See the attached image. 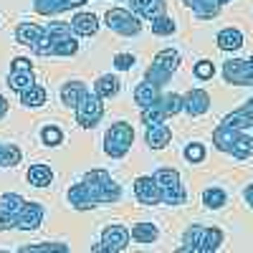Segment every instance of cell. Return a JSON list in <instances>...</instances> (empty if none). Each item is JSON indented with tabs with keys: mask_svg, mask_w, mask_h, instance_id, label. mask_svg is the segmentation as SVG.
I'll list each match as a JSON object with an SVG mask.
<instances>
[{
	"mask_svg": "<svg viewBox=\"0 0 253 253\" xmlns=\"http://www.w3.org/2000/svg\"><path fill=\"white\" fill-rule=\"evenodd\" d=\"M46 89L38 86V84H33L31 89H26L23 94H20V101H23V107H41V104H46Z\"/></svg>",
	"mask_w": 253,
	"mask_h": 253,
	"instance_id": "cell-30",
	"label": "cell"
},
{
	"mask_svg": "<svg viewBox=\"0 0 253 253\" xmlns=\"http://www.w3.org/2000/svg\"><path fill=\"white\" fill-rule=\"evenodd\" d=\"M69 26L76 36H94L99 31V20H96L94 13H76Z\"/></svg>",
	"mask_w": 253,
	"mask_h": 253,
	"instance_id": "cell-23",
	"label": "cell"
},
{
	"mask_svg": "<svg viewBox=\"0 0 253 253\" xmlns=\"http://www.w3.org/2000/svg\"><path fill=\"white\" fill-rule=\"evenodd\" d=\"M248 61H251V63H253V56H251V58H248Z\"/></svg>",
	"mask_w": 253,
	"mask_h": 253,
	"instance_id": "cell-42",
	"label": "cell"
},
{
	"mask_svg": "<svg viewBox=\"0 0 253 253\" xmlns=\"http://www.w3.org/2000/svg\"><path fill=\"white\" fill-rule=\"evenodd\" d=\"M177 66H180V53L175 48H165V51H160L155 56V61L150 63V69H147L144 79L157 84V86H162L165 81L172 79V74H175Z\"/></svg>",
	"mask_w": 253,
	"mask_h": 253,
	"instance_id": "cell-7",
	"label": "cell"
},
{
	"mask_svg": "<svg viewBox=\"0 0 253 253\" xmlns=\"http://www.w3.org/2000/svg\"><path fill=\"white\" fill-rule=\"evenodd\" d=\"M160 94H162V86H157V84H152V81H142L139 86L134 89V101H137V107H150V104H155L157 99H160Z\"/></svg>",
	"mask_w": 253,
	"mask_h": 253,
	"instance_id": "cell-24",
	"label": "cell"
},
{
	"mask_svg": "<svg viewBox=\"0 0 253 253\" xmlns=\"http://www.w3.org/2000/svg\"><path fill=\"white\" fill-rule=\"evenodd\" d=\"M119 198H122V187L104 170H91L81 182L69 187V203L76 210H91L101 203H117Z\"/></svg>",
	"mask_w": 253,
	"mask_h": 253,
	"instance_id": "cell-1",
	"label": "cell"
},
{
	"mask_svg": "<svg viewBox=\"0 0 253 253\" xmlns=\"http://www.w3.org/2000/svg\"><path fill=\"white\" fill-rule=\"evenodd\" d=\"M20 157H23V155H20V150L15 144H3V142H0V167H5V165L15 167L20 162Z\"/></svg>",
	"mask_w": 253,
	"mask_h": 253,
	"instance_id": "cell-31",
	"label": "cell"
},
{
	"mask_svg": "<svg viewBox=\"0 0 253 253\" xmlns=\"http://www.w3.org/2000/svg\"><path fill=\"white\" fill-rule=\"evenodd\" d=\"M51 180H53V172H51L48 165H33L28 170V182L36 185V187H48Z\"/></svg>",
	"mask_w": 253,
	"mask_h": 253,
	"instance_id": "cell-27",
	"label": "cell"
},
{
	"mask_svg": "<svg viewBox=\"0 0 253 253\" xmlns=\"http://www.w3.org/2000/svg\"><path fill=\"white\" fill-rule=\"evenodd\" d=\"M119 91V81H117V76H112V74H107V76H99L96 79V96L99 99H112L114 94Z\"/></svg>",
	"mask_w": 253,
	"mask_h": 253,
	"instance_id": "cell-28",
	"label": "cell"
},
{
	"mask_svg": "<svg viewBox=\"0 0 253 253\" xmlns=\"http://www.w3.org/2000/svg\"><path fill=\"white\" fill-rule=\"evenodd\" d=\"M223 243V230L218 228H205V225H193L185 233V246L180 251L190 253H213Z\"/></svg>",
	"mask_w": 253,
	"mask_h": 253,
	"instance_id": "cell-4",
	"label": "cell"
},
{
	"mask_svg": "<svg viewBox=\"0 0 253 253\" xmlns=\"http://www.w3.org/2000/svg\"><path fill=\"white\" fill-rule=\"evenodd\" d=\"M213 74H215V69H213L210 61H198L195 63V76L198 79H213Z\"/></svg>",
	"mask_w": 253,
	"mask_h": 253,
	"instance_id": "cell-36",
	"label": "cell"
},
{
	"mask_svg": "<svg viewBox=\"0 0 253 253\" xmlns=\"http://www.w3.org/2000/svg\"><path fill=\"white\" fill-rule=\"evenodd\" d=\"M182 101H185L187 114H193V117H200V114H205V112L210 109V96H208V91H203V89L187 91V94L182 96Z\"/></svg>",
	"mask_w": 253,
	"mask_h": 253,
	"instance_id": "cell-20",
	"label": "cell"
},
{
	"mask_svg": "<svg viewBox=\"0 0 253 253\" xmlns=\"http://www.w3.org/2000/svg\"><path fill=\"white\" fill-rule=\"evenodd\" d=\"M20 251L23 253H51V251L63 253V251H69V246L66 243H36V246H23Z\"/></svg>",
	"mask_w": 253,
	"mask_h": 253,
	"instance_id": "cell-34",
	"label": "cell"
},
{
	"mask_svg": "<svg viewBox=\"0 0 253 253\" xmlns=\"http://www.w3.org/2000/svg\"><path fill=\"white\" fill-rule=\"evenodd\" d=\"M185 157L190 160V162H203V157H205V147L203 144H190L187 150H185Z\"/></svg>",
	"mask_w": 253,
	"mask_h": 253,
	"instance_id": "cell-35",
	"label": "cell"
},
{
	"mask_svg": "<svg viewBox=\"0 0 253 253\" xmlns=\"http://www.w3.org/2000/svg\"><path fill=\"white\" fill-rule=\"evenodd\" d=\"M243 46V33L238 28H225L218 33V48L223 51H238Z\"/></svg>",
	"mask_w": 253,
	"mask_h": 253,
	"instance_id": "cell-26",
	"label": "cell"
},
{
	"mask_svg": "<svg viewBox=\"0 0 253 253\" xmlns=\"http://www.w3.org/2000/svg\"><path fill=\"white\" fill-rule=\"evenodd\" d=\"M223 124L233 126V129H243V132L248 129V126H253V99L246 101V104H241L236 112H230V114L223 119Z\"/></svg>",
	"mask_w": 253,
	"mask_h": 253,
	"instance_id": "cell-18",
	"label": "cell"
},
{
	"mask_svg": "<svg viewBox=\"0 0 253 253\" xmlns=\"http://www.w3.org/2000/svg\"><path fill=\"white\" fill-rule=\"evenodd\" d=\"M79 51V43L74 38L71 26L61 23V20H51L46 26V36L36 48L38 56H74Z\"/></svg>",
	"mask_w": 253,
	"mask_h": 253,
	"instance_id": "cell-2",
	"label": "cell"
},
{
	"mask_svg": "<svg viewBox=\"0 0 253 253\" xmlns=\"http://www.w3.org/2000/svg\"><path fill=\"white\" fill-rule=\"evenodd\" d=\"M43 36H46V28L38 26V23H20L15 28V41H18L20 46H31L33 51L41 46Z\"/></svg>",
	"mask_w": 253,
	"mask_h": 253,
	"instance_id": "cell-16",
	"label": "cell"
},
{
	"mask_svg": "<svg viewBox=\"0 0 253 253\" xmlns=\"http://www.w3.org/2000/svg\"><path fill=\"white\" fill-rule=\"evenodd\" d=\"M132 142H134V129L126 122H117V124L109 126L107 137H104V152L114 160H119L129 152Z\"/></svg>",
	"mask_w": 253,
	"mask_h": 253,
	"instance_id": "cell-6",
	"label": "cell"
},
{
	"mask_svg": "<svg viewBox=\"0 0 253 253\" xmlns=\"http://www.w3.org/2000/svg\"><path fill=\"white\" fill-rule=\"evenodd\" d=\"M86 91L89 89H86V84H84V81H66V84H63V89H61V99H63L66 107H74L76 109L79 99L86 94Z\"/></svg>",
	"mask_w": 253,
	"mask_h": 253,
	"instance_id": "cell-25",
	"label": "cell"
},
{
	"mask_svg": "<svg viewBox=\"0 0 253 253\" xmlns=\"http://www.w3.org/2000/svg\"><path fill=\"white\" fill-rule=\"evenodd\" d=\"M129 233H132V238H134L137 243H155L157 236H160L157 228H155L152 223H137Z\"/></svg>",
	"mask_w": 253,
	"mask_h": 253,
	"instance_id": "cell-29",
	"label": "cell"
},
{
	"mask_svg": "<svg viewBox=\"0 0 253 253\" xmlns=\"http://www.w3.org/2000/svg\"><path fill=\"white\" fill-rule=\"evenodd\" d=\"M84 3H86V0H36L33 10L38 15H58V13L71 10V8H79Z\"/></svg>",
	"mask_w": 253,
	"mask_h": 253,
	"instance_id": "cell-17",
	"label": "cell"
},
{
	"mask_svg": "<svg viewBox=\"0 0 253 253\" xmlns=\"http://www.w3.org/2000/svg\"><path fill=\"white\" fill-rule=\"evenodd\" d=\"M107 26L119 33V36H137L142 31V23L137 20V15H132L129 10H124V8H112L107 10Z\"/></svg>",
	"mask_w": 253,
	"mask_h": 253,
	"instance_id": "cell-10",
	"label": "cell"
},
{
	"mask_svg": "<svg viewBox=\"0 0 253 253\" xmlns=\"http://www.w3.org/2000/svg\"><path fill=\"white\" fill-rule=\"evenodd\" d=\"M129 238H132L129 230H126L124 225H119V223H114V225H109L107 230H104L101 243H99V246H94L91 251H96V253H101V251H107V253H119V251H124V248H126Z\"/></svg>",
	"mask_w": 253,
	"mask_h": 253,
	"instance_id": "cell-12",
	"label": "cell"
},
{
	"mask_svg": "<svg viewBox=\"0 0 253 253\" xmlns=\"http://www.w3.org/2000/svg\"><path fill=\"white\" fill-rule=\"evenodd\" d=\"M225 3H230V0H220V5H225Z\"/></svg>",
	"mask_w": 253,
	"mask_h": 253,
	"instance_id": "cell-41",
	"label": "cell"
},
{
	"mask_svg": "<svg viewBox=\"0 0 253 253\" xmlns=\"http://www.w3.org/2000/svg\"><path fill=\"white\" fill-rule=\"evenodd\" d=\"M129 5L137 15H142L147 20H155V18L165 15V0H129Z\"/></svg>",
	"mask_w": 253,
	"mask_h": 253,
	"instance_id": "cell-22",
	"label": "cell"
},
{
	"mask_svg": "<svg viewBox=\"0 0 253 253\" xmlns=\"http://www.w3.org/2000/svg\"><path fill=\"white\" fill-rule=\"evenodd\" d=\"M5 112H8V101H5L3 96H0V119L5 117Z\"/></svg>",
	"mask_w": 253,
	"mask_h": 253,
	"instance_id": "cell-40",
	"label": "cell"
},
{
	"mask_svg": "<svg viewBox=\"0 0 253 253\" xmlns=\"http://www.w3.org/2000/svg\"><path fill=\"white\" fill-rule=\"evenodd\" d=\"M134 195H137V200L144 203V205H160V203H162L155 177H147V175L134 180Z\"/></svg>",
	"mask_w": 253,
	"mask_h": 253,
	"instance_id": "cell-15",
	"label": "cell"
},
{
	"mask_svg": "<svg viewBox=\"0 0 253 253\" xmlns=\"http://www.w3.org/2000/svg\"><path fill=\"white\" fill-rule=\"evenodd\" d=\"M36 84V76H33V63L23 56H15L13 63H10V74H8V86L10 91L15 94H23L26 89H31Z\"/></svg>",
	"mask_w": 253,
	"mask_h": 253,
	"instance_id": "cell-9",
	"label": "cell"
},
{
	"mask_svg": "<svg viewBox=\"0 0 253 253\" xmlns=\"http://www.w3.org/2000/svg\"><path fill=\"white\" fill-rule=\"evenodd\" d=\"M170 139H172V132H170V126H167L165 122L147 126L144 142H147V147H150V150H162V147L170 144Z\"/></svg>",
	"mask_w": 253,
	"mask_h": 253,
	"instance_id": "cell-19",
	"label": "cell"
},
{
	"mask_svg": "<svg viewBox=\"0 0 253 253\" xmlns=\"http://www.w3.org/2000/svg\"><path fill=\"white\" fill-rule=\"evenodd\" d=\"M152 33L155 36H172L175 33V20L170 18V15H160V18H155L152 20Z\"/></svg>",
	"mask_w": 253,
	"mask_h": 253,
	"instance_id": "cell-32",
	"label": "cell"
},
{
	"mask_svg": "<svg viewBox=\"0 0 253 253\" xmlns=\"http://www.w3.org/2000/svg\"><path fill=\"white\" fill-rule=\"evenodd\" d=\"M246 200H248V205L253 208V185H248V187H246Z\"/></svg>",
	"mask_w": 253,
	"mask_h": 253,
	"instance_id": "cell-39",
	"label": "cell"
},
{
	"mask_svg": "<svg viewBox=\"0 0 253 253\" xmlns=\"http://www.w3.org/2000/svg\"><path fill=\"white\" fill-rule=\"evenodd\" d=\"M43 139H46V144L56 147V144H61L63 134H61V129H58V126H46V129H43Z\"/></svg>",
	"mask_w": 253,
	"mask_h": 253,
	"instance_id": "cell-37",
	"label": "cell"
},
{
	"mask_svg": "<svg viewBox=\"0 0 253 253\" xmlns=\"http://www.w3.org/2000/svg\"><path fill=\"white\" fill-rule=\"evenodd\" d=\"M185 5L195 13L198 20H213L220 13V0H185Z\"/></svg>",
	"mask_w": 253,
	"mask_h": 253,
	"instance_id": "cell-21",
	"label": "cell"
},
{
	"mask_svg": "<svg viewBox=\"0 0 253 253\" xmlns=\"http://www.w3.org/2000/svg\"><path fill=\"white\" fill-rule=\"evenodd\" d=\"M152 177L157 182L162 203H167V205H182L187 200V190L182 187V180H180L177 170H172V167H160Z\"/></svg>",
	"mask_w": 253,
	"mask_h": 253,
	"instance_id": "cell-3",
	"label": "cell"
},
{
	"mask_svg": "<svg viewBox=\"0 0 253 253\" xmlns=\"http://www.w3.org/2000/svg\"><path fill=\"white\" fill-rule=\"evenodd\" d=\"M223 76L236 86H253V63L248 58H230L223 63Z\"/></svg>",
	"mask_w": 253,
	"mask_h": 253,
	"instance_id": "cell-11",
	"label": "cell"
},
{
	"mask_svg": "<svg viewBox=\"0 0 253 253\" xmlns=\"http://www.w3.org/2000/svg\"><path fill=\"white\" fill-rule=\"evenodd\" d=\"M101 117H104V99L86 91L76 104V122L81 126H86V129H91V126H96L101 122Z\"/></svg>",
	"mask_w": 253,
	"mask_h": 253,
	"instance_id": "cell-8",
	"label": "cell"
},
{
	"mask_svg": "<svg viewBox=\"0 0 253 253\" xmlns=\"http://www.w3.org/2000/svg\"><path fill=\"white\" fill-rule=\"evenodd\" d=\"M203 200H205V205H208V208H213V210H215V208L225 205V200H228V198H225V193H223L220 187H208L205 193H203Z\"/></svg>",
	"mask_w": 253,
	"mask_h": 253,
	"instance_id": "cell-33",
	"label": "cell"
},
{
	"mask_svg": "<svg viewBox=\"0 0 253 253\" xmlns=\"http://www.w3.org/2000/svg\"><path fill=\"white\" fill-rule=\"evenodd\" d=\"M182 109H185V101L180 94H160V99L155 104L142 109V122H144V126L162 124V122H167V117H175Z\"/></svg>",
	"mask_w": 253,
	"mask_h": 253,
	"instance_id": "cell-5",
	"label": "cell"
},
{
	"mask_svg": "<svg viewBox=\"0 0 253 253\" xmlns=\"http://www.w3.org/2000/svg\"><path fill=\"white\" fill-rule=\"evenodd\" d=\"M114 66H117L119 71L132 69V66H134V56H132V53H117V56H114Z\"/></svg>",
	"mask_w": 253,
	"mask_h": 253,
	"instance_id": "cell-38",
	"label": "cell"
},
{
	"mask_svg": "<svg viewBox=\"0 0 253 253\" xmlns=\"http://www.w3.org/2000/svg\"><path fill=\"white\" fill-rule=\"evenodd\" d=\"M26 205V200L15 195V193H5L0 198V230H10L15 228V215L20 213V208Z\"/></svg>",
	"mask_w": 253,
	"mask_h": 253,
	"instance_id": "cell-13",
	"label": "cell"
},
{
	"mask_svg": "<svg viewBox=\"0 0 253 253\" xmlns=\"http://www.w3.org/2000/svg\"><path fill=\"white\" fill-rule=\"evenodd\" d=\"M41 223H43V205L26 200V205L20 208V213L15 215V228H20V230H36Z\"/></svg>",
	"mask_w": 253,
	"mask_h": 253,
	"instance_id": "cell-14",
	"label": "cell"
}]
</instances>
